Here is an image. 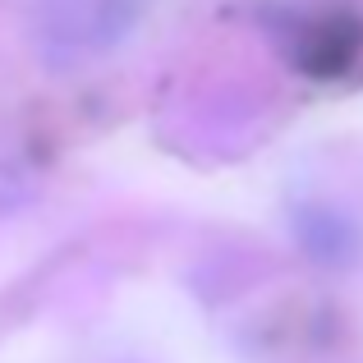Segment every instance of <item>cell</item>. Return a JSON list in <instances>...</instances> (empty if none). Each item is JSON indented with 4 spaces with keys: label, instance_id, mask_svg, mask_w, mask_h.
Returning a JSON list of instances; mask_svg holds the SVG:
<instances>
[{
    "label": "cell",
    "instance_id": "cell-2",
    "mask_svg": "<svg viewBox=\"0 0 363 363\" xmlns=\"http://www.w3.org/2000/svg\"><path fill=\"white\" fill-rule=\"evenodd\" d=\"M138 0H55V28L60 37H79V42H111L120 28L133 23Z\"/></svg>",
    "mask_w": 363,
    "mask_h": 363
},
{
    "label": "cell",
    "instance_id": "cell-3",
    "mask_svg": "<svg viewBox=\"0 0 363 363\" xmlns=\"http://www.w3.org/2000/svg\"><path fill=\"white\" fill-rule=\"evenodd\" d=\"M33 189H37V170L28 161L23 143L0 133V212H14L18 203H28Z\"/></svg>",
    "mask_w": 363,
    "mask_h": 363
},
{
    "label": "cell",
    "instance_id": "cell-1",
    "mask_svg": "<svg viewBox=\"0 0 363 363\" xmlns=\"http://www.w3.org/2000/svg\"><path fill=\"white\" fill-rule=\"evenodd\" d=\"M290 225H294V240L303 244V253L322 267H350L363 248L354 216H345L340 207H327V203H299Z\"/></svg>",
    "mask_w": 363,
    "mask_h": 363
}]
</instances>
